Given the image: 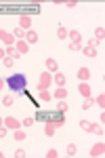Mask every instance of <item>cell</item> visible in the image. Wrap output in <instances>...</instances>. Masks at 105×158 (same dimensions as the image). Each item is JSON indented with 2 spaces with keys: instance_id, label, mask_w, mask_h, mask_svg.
I'll use <instances>...</instances> for the list:
<instances>
[{
  "instance_id": "1",
  "label": "cell",
  "mask_w": 105,
  "mask_h": 158,
  "mask_svg": "<svg viewBox=\"0 0 105 158\" xmlns=\"http://www.w3.org/2000/svg\"><path fill=\"white\" fill-rule=\"evenodd\" d=\"M25 85H27V78H25L23 72L11 74V76L6 78V86L11 89L13 93H21V91H25Z\"/></svg>"
},
{
  "instance_id": "2",
  "label": "cell",
  "mask_w": 105,
  "mask_h": 158,
  "mask_svg": "<svg viewBox=\"0 0 105 158\" xmlns=\"http://www.w3.org/2000/svg\"><path fill=\"white\" fill-rule=\"evenodd\" d=\"M50 82H53V74L44 70V72L40 74V78H38L36 89H38V91H44V89H48V86H50Z\"/></svg>"
},
{
  "instance_id": "3",
  "label": "cell",
  "mask_w": 105,
  "mask_h": 158,
  "mask_svg": "<svg viewBox=\"0 0 105 158\" xmlns=\"http://www.w3.org/2000/svg\"><path fill=\"white\" fill-rule=\"evenodd\" d=\"M4 127L9 131H17V129H21V120H17L15 116H6L4 118Z\"/></svg>"
},
{
  "instance_id": "4",
  "label": "cell",
  "mask_w": 105,
  "mask_h": 158,
  "mask_svg": "<svg viewBox=\"0 0 105 158\" xmlns=\"http://www.w3.org/2000/svg\"><path fill=\"white\" fill-rule=\"evenodd\" d=\"M0 42H4L6 47H13V44H15V36H13L11 32H4V30H0Z\"/></svg>"
},
{
  "instance_id": "5",
  "label": "cell",
  "mask_w": 105,
  "mask_h": 158,
  "mask_svg": "<svg viewBox=\"0 0 105 158\" xmlns=\"http://www.w3.org/2000/svg\"><path fill=\"white\" fill-rule=\"evenodd\" d=\"M19 55H25V53H30V44L25 42V40H15V44H13Z\"/></svg>"
},
{
  "instance_id": "6",
  "label": "cell",
  "mask_w": 105,
  "mask_h": 158,
  "mask_svg": "<svg viewBox=\"0 0 105 158\" xmlns=\"http://www.w3.org/2000/svg\"><path fill=\"white\" fill-rule=\"evenodd\" d=\"M38 32H36V30H27V32H25V42H27V44H36V42H38Z\"/></svg>"
},
{
  "instance_id": "7",
  "label": "cell",
  "mask_w": 105,
  "mask_h": 158,
  "mask_svg": "<svg viewBox=\"0 0 105 158\" xmlns=\"http://www.w3.org/2000/svg\"><path fill=\"white\" fill-rule=\"evenodd\" d=\"M103 154H105V143L103 141H101V143H95L93 150H91V156L97 158V156H103Z\"/></svg>"
},
{
  "instance_id": "8",
  "label": "cell",
  "mask_w": 105,
  "mask_h": 158,
  "mask_svg": "<svg viewBox=\"0 0 105 158\" xmlns=\"http://www.w3.org/2000/svg\"><path fill=\"white\" fill-rule=\"evenodd\" d=\"M53 97L57 99V101H63V99L67 97V89H65V86H57L55 93H53Z\"/></svg>"
},
{
  "instance_id": "9",
  "label": "cell",
  "mask_w": 105,
  "mask_h": 158,
  "mask_svg": "<svg viewBox=\"0 0 105 158\" xmlns=\"http://www.w3.org/2000/svg\"><path fill=\"white\" fill-rule=\"evenodd\" d=\"M19 27L27 32V30L32 27V17H27V15H21V17H19Z\"/></svg>"
},
{
  "instance_id": "10",
  "label": "cell",
  "mask_w": 105,
  "mask_h": 158,
  "mask_svg": "<svg viewBox=\"0 0 105 158\" xmlns=\"http://www.w3.org/2000/svg\"><path fill=\"white\" fill-rule=\"evenodd\" d=\"M44 63H46V72H50V74L59 72V65H57V61L53 59V57H48V59L44 61Z\"/></svg>"
},
{
  "instance_id": "11",
  "label": "cell",
  "mask_w": 105,
  "mask_h": 158,
  "mask_svg": "<svg viewBox=\"0 0 105 158\" xmlns=\"http://www.w3.org/2000/svg\"><path fill=\"white\" fill-rule=\"evenodd\" d=\"M67 38H70L74 44H82V34H80V32H76V30L67 32Z\"/></svg>"
},
{
  "instance_id": "12",
  "label": "cell",
  "mask_w": 105,
  "mask_h": 158,
  "mask_svg": "<svg viewBox=\"0 0 105 158\" xmlns=\"http://www.w3.org/2000/svg\"><path fill=\"white\" fill-rule=\"evenodd\" d=\"M78 93H80L82 97L86 99V97H91V86L86 85V82H80V85H78Z\"/></svg>"
},
{
  "instance_id": "13",
  "label": "cell",
  "mask_w": 105,
  "mask_h": 158,
  "mask_svg": "<svg viewBox=\"0 0 105 158\" xmlns=\"http://www.w3.org/2000/svg\"><path fill=\"white\" fill-rule=\"evenodd\" d=\"M88 78H91V70H88V68H80V70H78V80H80V82H86Z\"/></svg>"
},
{
  "instance_id": "14",
  "label": "cell",
  "mask_w": 105,
  "mask_h": 158,
  "mask_svg": "<svg viewBox=\"0 0 105 158\" xmlns=\"http://www.w3.org/2000/svg\"><path fill=\"white\" fill-rule=\"evenodd\" d=\"M53 82H55L57 86H65L67 80H65V76H63L61 72H55V74H53Z\"/></svg>"
},
{
  "instance_id": "15",
  "label": "cell",
  "mask_w": 105,
  "mask_h": 158,
  "mask_svg": "<svg viewBox=\"0 0 105 158\" xmlns=\"http://www.w3.org/2000/svg\"><path fill=\"white\" fill-rule=\"evenodd\" d=\"M4 53H6V57H11V59H15V61L21 57V55L17 53V49H15V47H6V49H4Z\"/></svg>"
},
{
  "instance_id": "16",
  "label": "cell",
  "mask_w": 105,
  "mask_h": 158,
  "mask_svg": "<svg viewBox=\"0 0 105 158\" xmlns=\"http://www.w3.org/2000/svg\"><path fill=\"white\" fill-rule=\"evenodd\" d=\"M11 34H13V36H15V40H23V38H25V30H21V27L17 25V27L13 30Z\"/></svg>"
},
{
  "instance_id": "17",
  "label": "cell",
  "mask_w": 105,
  "mask_h": 158,
  "mask_svg": "<svg viewBox=\"0 0 105 158\" xmlns=\"http://www.w3.org/2000/svg\"><path fill=\"white\" fill-rule=\"evenodd\" d=\"M103 38H105V27H97L95 30V40L97 42H103Z\"/></svg>"
},
{
  "instance_id": "18",
  "label": "cell",
  "mask_w": 105,
  "mask_h": 158,
  "mask_svg": "<svg viewBox=\"0 0 105 158\" xmlns=\"http://www.w3.org/2000/svg\"><path fill=\"white\" fill-rule=\"evenodd\" d=\"M82 53H84L86 57H97V49H95V47H82Z\"/></svg>"
},
{
  "instance_id": "19",
  "label": "cell",
  "mask_w": 105,
  "mask_h": 158,
  "mask_svg": "<svg viewBox=\"0 0 105 158\" xmlns=\"http://www.w3.org/2000/svg\"><path fill=\"white\" fill-rule=\"evenodd\" d=\"M88 133H95V135H103V127L101 124H91V129H88Z\"/></svg>"
},
{
  "instance_id": "20",
  "label": "cell",
  "mask_w": 105,
  "mask_h": 158,
  "mask_svg": "<svg viewBox=\"0 0 105 158\" xmlns=\"http://www.w3.org/2000/svg\"><path fill=\"white\" fill-rule=\"evenodd\" d=\"M57 38H59V40H65V38H67V27L59 25V27H57Z\"/></svg>"
},
{
  "instance_id": "21",
  "label": "cell",
  "mask_w": 105,
  "mask_h": 158,
  "mask_svg": "<svg viewBox=\"0 0 105 158\" xmlns=\"http://www.w3.org/2000/svg\"><path fill=\"white\" fill-rule=\"evenodd\" d=\"M57 112H61V114H65V112H70V106L65 103V99H63V101H59V103H57Z\"/></svg>"
},
{
  "instance_id": "22",
  "label": "cell",
  "mask_w": 105,
  "mask_h": 158,
  "mask_svg": "<svg viewBox=\"0 0 105 158\" xmlns=\"http://www.w3.org/2000/svg\"><path fill=\"white\" fill-rule=\"evenodd\" d=\"M34 116H25L23 120H21V127H27V129H30V127H34Z\"/></svg>"
},
{
  "instance_id": "23",
  "label": "cell",
  "mask_w": 105,
  "mask_h": 158,
  "mask_svg": "<svg viewBox=\"0 0 105 158\" xmlns=\"http://www.w3.org/2000/svg\"><path fill=\"white\" fill-rule=\"evenodd\" d=\"M40 93V101H50L53 99V95L48 93V89H44V91H38Z\"/></svg>"
},
{
  "instance_id": "24",
  "label": "cell",
  "mask_w": 105,
  "mask_h": 158,
  "mask_svg": "<svg viewBox=\"0 0 105 158\" xmlns=\"http://www.w3.org/2000/svg\"><path fill=\"white\" fill-rule=\"evenodd\" d=\"M93 101H95V103H97V106H99V108H101V110L105 108V95H103V93H101V95H99V97H95Z\"/></svg>"
},
{
  "instance_id": "25",
  "label": "cell",
  "mask_w": 105,
  "mask_h": 158,
  "mask_svg": "<svg viewBox=\"0 0 105 158\" xmlns=\"http://www.w3.org/2000/svg\"><path fill=\"white\" fill-rule=\"evenodd\" d=\"M13 103H15V99H13V95H6V97H2V106H6V108H11Z\"/></svg>"
},
{
  "instance_id": "26",
  "label": "cell",
  "mask_w": 105,
  "mask_h": 158,
  "mask_svg": "<svg viewBox=\"0 0 105 158\" xmlns=\"http://www.w3.org/2000/svg\"><path fill=\"white\" fill-rule=\"evenodd\" d=\"M25 137H27V133H25V131H19V129L15 131V141H23Z\"/></svg>"
},
{
  "instance_id": "27",
  "label": "cell",
  "mask_w": 105,
  "mask_h": 158,
  "mask_svg": "<svg viewBox=\"0 0 105 158\" xmlns=\"http://www.w3.org/2000/svg\"><path fill=\"white\" fill-rule=\"evenodd\" d=\"M76 152H78L76 143H70V146H67V156H76Z\"/></svg>"
},
{
  "instance_id": "28",
  "label": "cell",
  "mask_w": 105,
  "mask_h": 158,
  "mask_svg": "<svg viewBox=\"0 0 105 158\" xmlns=\"http://www.w3.org/2000/svg\"><path fill=\"white\" fill-rule=\"evenodd\" d=\"M91 124H93L91 120H80V129H82V131H88V129H91Z\"/></svg>"
},
{
  "instance_id": "29",
  "label": "cell",
  "mask_w": 105,
  "mask_h": 158,
  "mask_svg": "<svg viewBox=\"0 0 105 158\" xmlns=\"http://www.w3.org/2000/svg\"><path fill=\"white\" fill-rule=\"evenodd\" d=\"M2 63H4V68H13V65H15V59H11V57H4V59H2Z\"/></svg>"
},
{
  "instance_id": "30",
  "label": "cell",
  "mask_w": 105,
  "mask_h": 158,
  "mask_svg": "<svg viewBox=\"0 0 105 158\" xmlns=\"http://www.w3.org/2000/svg\"><path fill=\"white\" fill-rule=\"evenodd\" d=\"M93 103H95L93 99H91V97H86V99H84V103H82V110H88L91 106H93Z\"/></svg>"
},
{
  "instance_id": "31",
  "label": "cell",
  "mask_w": 105,
  "mask_h": 158,
  "mask_svg": "<svg viewBox=\"0 0 105 158\" xmlns=\"http://www.w3.org/2000/svg\"><path fill=\"white\" fill-rule=\"evenodd\" d=\"M57 156H59L57 150H48V152H46V158H57Z\"/></svg>"
},
{
  "instance_id": "32",
  "label": "cell",
  "mask_w": 105,
  "mask_h": 158,
  "mask_svg": "<svg viewBox=\"0 0 105 158\" xmlns=\"http://www.w3.org/2000/svg\"><path fill=\"white\" fill-rule=\"evenodd\" d=\"M67 49H70V51H82V44H74V42H70Z\"/></svg>"
},
{
  "instance_id": "33",
  "label": "cell",
  "mask_w": 105,
  "mask_h": 158,
  "mask_svg": "<svg viewBox=\"0 0 105 158\" xmlns=\"http://www.w3.org/2000/svg\"><path fill=\"white\" fill-rule=\"evenodd\" d=\"M23 156H25V150H21V148L15 150V158H23Z\"/></svg>"
},
{
  "instance_id": "34",
  "label": "cell",
  "mask_w": 105,
  "mask_h": 158,
  "mask_svg": "<svg viewBox=\"0 0 105 158\" xmlns=\"http://www.w3.org/2000/svg\"><path fill=\"white\" fill-rule=\"evenodd\" d=\"M76 4H78L76 0H70V2H65V6H67V9H76Z\"/></svg>"
},
{
  "instance_id": "35",
  "label": "cell",
  "mask_w": 105,
  "mask_h": 158,
  "mask_svg": "<svg viewBox=\"0 0 105 158\" xmlns=\"http://www.w3.org/2000/svg\"><path fill=\"white\" fill-rule=\"evenodd\" d=\"M6 131H9L6 127H0V139H2V137H6Z\"/></svg>"
},
{
  "instance_id": "36",
  "label": "cell",
  "mask_w": 105,
  "mask_h": 158,
  "mask_svg": "<svg viewBox=\"0 0 105 158\" xmlns=\"http://www.w3.org/2000/svg\"><path fill=\"white\" fill-rule=\"evenodd\" d=\"M97 44H99V42H97L95 38H93V40H88V42H86V47H95V49H97Z\"/></svg>"
},
{
  "instance_id": "37",
  "label": "cell",
  "mask_w": 105,
  "mask_h": 158,
  "mask_svg": "<svg viewBox=\"0 0 105 158\" xmlns=\"http://www.w3.org/2000/svg\"><path fill=\"white\" fill-rule=\"evenodd\" d=\"M4 57H6V53H4V49H0V61L4 59Z\"/></svg>"
},
{
  "instance_id": "38",
  "label": "cell",
  "mask_w": 105,
  "mask_h": 158,
  "mask_svg": "<svg viewBox=\"0 0 105 158\" xmlns=\"http://www.w3.org/2000/svg\"><path fill=\"white\" fill-rule=\"evenodd\" d=\"M4 86H6V82H4V80H2V78H0V91H2V89H4Z\"/></svg>"
},
{
  "instance_id": "39",
  "label": "cell",
  "mask_w": 105,
  "mask_h": 158,
  "mask_svg": "<svg viewBox=\"0 0 105 158\" xmlns=\"http://www.w3.org/2000/svg\"><path fill=\"white\" fill-rule=\"evenodd\" d=\"M0 158H4V152H2V150H0Z\"/></svg>"
},
{
  "instance_id": "40",
  "label": "cell",
  "mask_w": 105,
  "mask_h": 158,
  "mask_svg": "<svg viewBox=\"0 0 105 158\" xmlns=\"http://www.w3.org/2000/svg\"><path fill=\"white\" fill-rule=\"evenodd\" d=\"M0 127H4V120H2V118H0Z\"/></svg>"
}]
</instances>
